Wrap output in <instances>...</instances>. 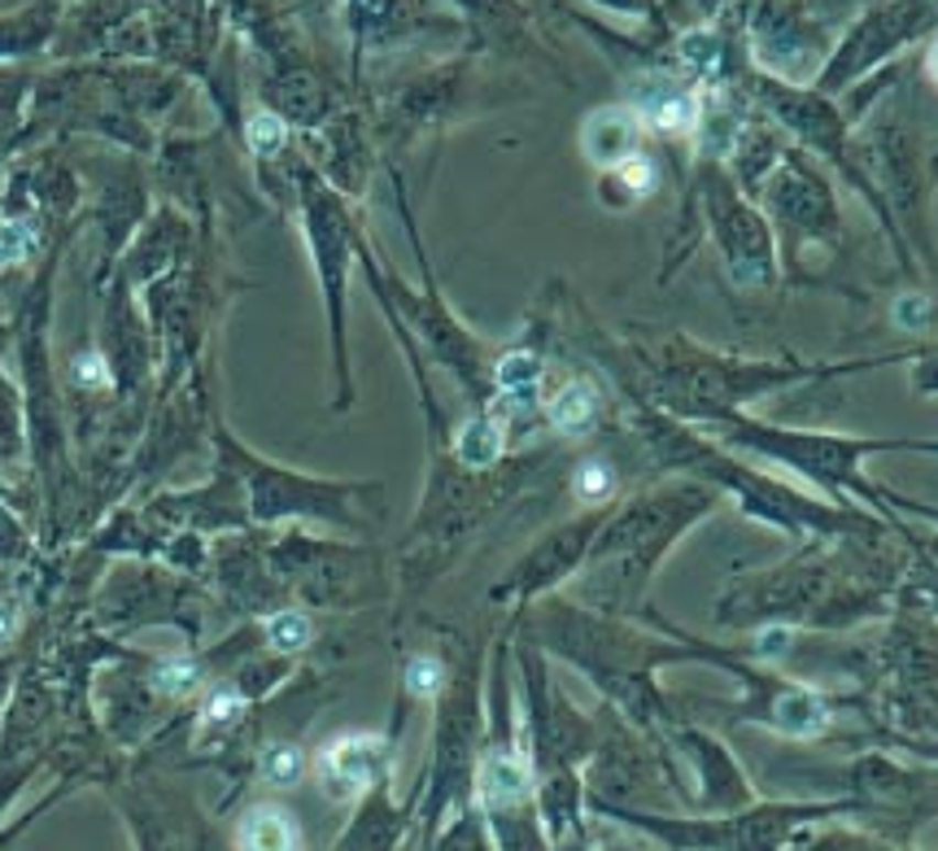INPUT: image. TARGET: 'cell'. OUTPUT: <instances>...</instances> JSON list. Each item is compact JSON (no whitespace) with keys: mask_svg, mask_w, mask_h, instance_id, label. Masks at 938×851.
I'll list each match as a JSON object with an SVG mask.
<instances>
[{"mask_svg":"<svg viewBox=\"0 0 938 851\" xmlns=\"http://www.w3.org/2000/svg\"><path fill=\"white\" fill-rule=\"evenodd\" d=\"M375 768H380V742L367 738V733L341 738V742L328 746V755H324V777H328L332 790H341V795H350L362 782H371Z\"/></svg>","mask_w":938,"mask_h":851,"instance_id":"1","label":"cell"},{"mask_svg":"<svg viewBox=\"0 0 938 851\" xmlns=\"http://www.w3.org/2000/svg\"><path fill=\"white\" fill-rule=\"evenodd\" d=\"M406 690L419 699H433L441 690V664L437 659H411L406 664Z\"/></svg>","mask_w":938,"mask_h":851,"instance_id":"10","label":"cell"},{"mask_svg":"<svg viewBox=\"0 0 938 851\" xmlns=\"http://www.w3.org/2000/svg\"><path fill=\"white\" fill-rule=\"evenodd\" d=\"M633 140H637V122L624 110H602L586 122V153L602 166L624 162L633 153Z\"/></svg>","mask_w":938,"mask_h":851,"instance_id":"2","label":"cell"},{"mask_svg":"<svg viewBox=\"0 0 938 851\" xmlns=\"http://www.w3.org/2000/svg\"><path fill=\"white\" fill-rule=\"evenodd\" d=\"M502 455V424L489 415H476L471 424H463L459 433V459L468 468H489Z\"/></svg>","mask_w":938,"mask_h":851,"instance_id":"5","label":"cell"},{"mask_svg":"<svg viewBox=\"0 0 938 851\" xmlns=\"http://www.w3.org/2000/svg\"><path fill=\"white\" fill-rule=\"evenodd\" d=\"M550 415H555V428L559 433H586L589 424H593V415H598V393L589 389V384H568L559 397H555V406H550Z\"/></svg>","mask_w":938,"mask_h":851,"instance_id":"6","label":"cell"},{"mask_svg":"<svg viewBox=\"0 0 938 851\" xmlns=\"http://www.w3.org/2000/svg\"><path fill=\"white\" fill-rule=\"evenodd\" d=\"M926 310H930V306H926L921 297H904V302H895V324H899V328H926V324H930Z\"/></svg>","mask_w":938,"mask_h":851,"instance_id":"16","label":"cell"},{"mask_svg":"<svg viewBox=\"0 0 938 851\" xmlns=\"http://www.w3.org/2000/svg\"><path fill=\"white\" fill-rule=\"evenodd\" d=\"M611 485H615V477H611L607 463H586V468L577 472V493H581V498H607Z\"/></svg>","mask_w":938,"mask_h":851,"instance_id":"14","label":"cell"},{"mask_svg":"<svg viewBox=\"0 0 938 851\" xmlns=\"http://www.w3.org/2000/svg\"><path fill=\"white\" fill-rule=\"evenodd\" d=\"M31 249V228L26 223H0V266L22 262Z\"/></svg>","mask_w":938,"mask_h":851,"instance_id":"12","label":"cell"},{"mask_svg":"<svg viewBox=\"0 0 938 851\" xmlns=\"http://www.w3.org/2000/svg\"><path fill=\"white\" fill-rule=\"evenodd\" d=\"M302 768H306V755L293 746V742H280V746H266L262 751V777L271 786H293L302 782Z\"/></svg>","mask_w":938,"mask_h":851,"instance_id":"8","label":"cell"},{"mask_svg":"<svg viewBox=\"0 0 938 851\" xmlns=\"http://www.w3.org/2000/svg\"><path fill=\"white\" fill-rule=\"evenodd\" d=\"M193 686H197V664H188V659H166V664L157 668V690L184 695V690H193Z\"/></svg>","mask_w":938,"mask_h":851,"instance_id":"11","label":"cell"},{"mask_svg":"<svg viewBox=\"0 0 938 851\" xmlns=\"http://www.w3.org/2000/svg\"><path fill=\"white\" fill-rule=\"evenodd\" d=\"M297 826H293V817L288 812H280V808H258V812H249L244 817V826H240V843L244 848H297Z\"/></svg>","mask_w":938,"mask_h":851,"instance_id":"4","label":"cell"},{"mask_svg":"<svg viewBox=\"0 0 938 851\" xmlns=\"http://www.w3.org/2000/svg\"><path fill=\"white\" fill-rule=\"evenodd\" d=\"M524 790H528V768H524L520 760H511V755L484 760V768H480V795H484V804L506 808V804H515Z\"/></svg>","mask_w":938,"mask_h":851,"instance_id":"3","label":"cell"},{"mask_svg":"<svg viewBox=\"0 0 938 851\" xmlns=\"http://www.w3.org/2000/svg\"><path fill=\"white\" fill-rule=\"evenodd\" d=\"M266 637H271L275 651H302V646H310L315 629L302 611H280V615L266 620Z\"/></svg>","mask_w":938,"mask_h":851,"instance_id":"9","label":"cell"},{"mask_svg":"<svg viewBox=\"0 0 938 851\" xmlns=\"http://www.w3.org/2000/svg\"><path fill=\"white\" fill-rule=\"evenodd\" d=\"M651 175H655V171H651V162H646V157H633V153H629V157L620 162V179H624L629 188H642V193H646V188L655 184Z\"/></svg>","mask_w":938,"mask_h":851,"instance_id":"15","label":"cell"},{"mask_svg":"<svg viewBox=\"0 0 938 851\" xmlns=\"http://www.w3.org/2000/svg\"><path fill=\"white\" fill-rule=\"evenodd\" d=\"M240 708H244V703H240L236 690H219V695L206 703V721H232Z\"/></svg>","mask_w":938,"mask_h":851,"instance_id":"17","label":"cell"},{"mask_svg":"<svg viewBox=\"0 0 938 851\" xmlns=\"http://www.w3.org/2000/svg\"><path fill=\"white\" fill-rule=\"evenodd\" d=\"M280 140H284V122L275 119V114H253V119H249V144H253L258 153H271Z\"/></svg>","mask_w":938,"mask_h":851,"instance_id":"13","label":"cell"},{"mask_svg":"<svg viewBox=\"0 0 938 851\" xmlns=\"http://www.w3.org/2000/svg\"><path fill=\"white\" fill-rule=\"evenodd\" d=\"M537 380H542V363H537V354H506L502 363H498V389L506 393V397H524V393H533L537 389Z\"/></svg>","mask_w":938,"mask_h":851,"instance_id":"7","label":"cell"}]
</instances>
